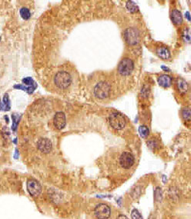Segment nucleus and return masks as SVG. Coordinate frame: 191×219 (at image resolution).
I'll use <instances>...</instances> for the list:
<instances>
[{
    "instance_id": "obj_16",
    "label": "nucleus",
    "mask_w": 191,
    "mask_h": 219,
    "mask_svg": "<svg viewBox=\"0 0 191 219\" xmlns=\"http://www.w3.org/2000/svg\"><path fill=\"white\" fill-rule=\"evenodd\" d=\"M20 16H22V18H23V19L27 20V19H29V18H30V16H31V13H30V11H29V9L23 7V8H22V9H20Z\"/></svg>"
},
{
    "instance_id": "obj_8",
    "label": "nucleus",
    "mask_w": 191,
    "mask_h": 219,
    "mask_svg": "<svg viewBox=\"0 0 191 219\" xmlns=\"http://www.w3.org/2000/svg\"><path fill=\"white\" fill-rule=\"evenodd\" d=\"M27 190L33 197H37L41 194L42 186L36 180L29 179L27 182Z\"/></svg>"
},
{
    "instance_id": "obj_7",
    "label": "nucleus",
    "mask_w": 191,
    "mask_h": 219,
    "mask_svg": "<svg viewBox=\"0 0 191 219\" xmlns=\"http://www.w3.org/2000/svg\"><path fill=\"white\" fill-rule=\"evenodd\" d=\"M94 214L97 219H107L110 217L111 211L108 205L105 204H99L95 208Z\"/></svg>"
},
{
    "instance_id": "obj_10",
    "label": "nucleus",
    "mask_w": 191,
    "mask_h": 219,
    "mask_svg": "<svg viewBox=\"0 0 191 219\" xmlns=\"http://www.w3.org/2000/svg\"><path fill=\"white\" fill-rule=\"evenodd\" d=\"M37 147L42 152L49 153L52 150L53 145L48 139H41L37 142Z\"/></svg>"
},
{
    "instance_id": "obj_12",
    "label": "nucleus",
    "mask_w": 191,
    "mask_h": 219,
    "mask_svg": "<svg viewBox=\"0 0 191 219\" xmlns=\"http://www.w3.org/2000/svg\"><path fill=\"white\" fill-rule=\"evenodd\" d=\"M157 81H158L159 85L164 88L170 87L172 84V79L170 76L167 75H161L158 77Z\"/></svg>"
},
{
    "instance_id": "obj_21",
    "label": "nucleus",
    "mask_w": 191,
    "mask_h": 219,
    "mask_svg": "<svg viewBox=\"0 0 191 219\" xmlns=\"http://www.w3.org/2000/svg\"><path fill=\"white\" fill-rule=\"evenodd\" d=\"M117 219H129L126 216L123 215V214H120V215L118 216V217H117Z\"/></svg>"
},
{
    "instance_id": "obj_2",
    "label": "nucleus",
    "mask_w": 191,
    "mask_h": 219,
    "mask_svg": "<svg viewBox=\"0 0 191 219\" xmlns=\"http://www.w3.org/2000/svg\"><path fill=\"white\" fill-rule=\"evenodd\" d=\"M111 86L107 82H100L93 89V94L100 99H105L110 95Z\"/></svg>"
},
{
    "instance_id": "obj_14",
    "label": "nucleus",
    "mask_w": 191,
    "mask_h": 219,
    "mask_svg": "<svg viewBox=\"0 0 191 219\" xmlns=\"http://www.w3.org/2000/svg\"><path fill=\"white\" fill-rule=\"evenodd\" d=\"M168 195L172 202H177L180 199V195L179 189L177 188H175V187H172V188H170Z\"/></svg>"
},
{
    "instance_id": "obj_20",
    "label": "nucleus",
    "mask_w": 191,
    "mask_h": 219,
    "mask_svg": "<svg viewBox=\"0 0 191 219\" xmlns=\"http://www.w3.org/2000/svg\"><path fill=\"white\" fill-rule=\"evenodd\" d=\"M131 217L133 219H143L141 214L139 213V211L136 209L133 210L132 213H131Z\"/></svg>"
},
{
    "instance_id": "obj_15",
    "label": "nucleus",
    "mask_w": 191,
    "mask_h": 219,
    "mask_svg": "<svg viewBox=\"0 0 191 219\" xmlns=\"http://www.w3.org/2000/svg\"><path fill=\"white\" fill-rule=\"evenodd\" d=\"M177 87L180 91L182 92H186L188 89V86L186 82L183 79H180L177 82Z\"/></svg>"
},
{
    "instance_id": "obj_5",
    "label": "nucleus",
    "mask_w": 191,
    "mask_h": 219,
    "mask_svg": "<svg viewBox=\"0 0 191 219\" xmlns=\"http://www.w3.org/2000/svg\"><path fill=\"white\" fill-rule=\"evenodd\" d=\"M124 38L129 45H136L139 42V35L134 28H129L124 33Z\"/></svg>"
},
{
    "instance_id": "obj_22",
    "label": "nucleus",
    "mask_w": 191,
    "mask_h": 219,
    "mask_svg": "<svg viewBox=\"0 0 191 219\" xmlns=\"http://www.w3.org/2000/svg\"><path fill=\"white\" fill-rule=\"evenodd\" d=\"M0 40H1V38H0Z\"/></svg>"
},
{
    "instance_id": "obj_18",
    "label": "nucleus",
    "mask_w": 191,
    "mask_h": 219,
    "mask_svg": "<svg viewBox=\"0 0 191 219\" xmlns=\"http://www.w3.org/2000/svg\"><path fill=\"white\" fill-rule=\"evenodd\" d=\"M139 132L142 137L145 138L149 135V132H150V131H149V129L147 127L145 126V125H142V126L139 127Z\"/></svg>"
},
{
    "instance_id": "obj_13",
    "label": "nucleus",
    "mask_w": 191,
    "mask_h": 219,
    "mask_svg": "<svg viewBox=\"0 0 191 219\" xmlns=\"http://www.w3.org/2000/svg\"><path fill=\"white\" fill-rule=\"evenodd\" d=\"M171 19L175 25L180 26L183 23V16L178 9H173L171 12Z\"/></svg>"
},
{
    "instance_id": "obj_9",
    "label": "nucleus",
    "mask_w": 191,
    "mask_h": 219,
    "mask_svg": "<svg viewBox=\"0 0 191 219\" xmlns=\"http://www.w3.org/2000/svg\"><path fill=\"white\" fill-rule=\"evenodd\" d=\"M53 124L54 126L59 129L61 130L65 126L66 124V120H65V115L62 111H58L56 113L55 116L53 118Z\"/></svg>"
},
{
    "instance_id": "obj_17",
    "label": "nucleus",
    "mask_w": 191,
    "mask_h": 219,
    "mask_svg": "<svg viewBox=\"0 0 191 219\" xmlns=\"http://www.w3.org/2000/svg\"><path fill=\"white\" fill-rule=\"evenodd\" d=\"M181 115H182L183 118L185 121H189L190 118V110L189 108H185L183 109L182 112H181Z\"/></svg>"
},
{
    "instance_id": "obj_3",
    "label": "nucleus",
    "mask_w": 191,
    "mask_h": 219,
    "mask_svg": "<svg viewBox=\"0 0 191 219\" xmlns=\"http://www.w3.org/2000/svg\"><path fill=\"white\" fill-rule=\"evenodd\" d=\"M110 126L116 130H121L126 125V119L124 116L118 112H112L109 115Z\"/></svg>"
},
{
    "instance_id": "obj_19",
    "label": "nucleus",
    "mask_w": 191,
    "mask_h": 219,
    "mask_svg": "<svg viewBox=\"0 0 191 219\" xmlns=\"http://www.w3.org/2000/svg\"><path fill=\"white\" fill-rule=\"evenodd\" d=\"M126 8L130 11L131 12H135L138 10V8L136 4L133 2H128L126 4Z\"/></svg>"
},
{
    "instance_id": "obj_6",
    "label": "nucleus",
    "mask_w": 191,
    "mask_h": 219,
    "mask_svg": "<svg viewBox=\"0 0 191 219\" xmlns=\"http://www.w3.org/2000/svg\"><path fill=\"white\" fill-rule=\"evenodd\" d=\"M119 162L122 168H125V169H129L134 164V156L127 152H123L119 157Z\"/></svg>"
},
{
    "instance_id": "obj_1",
    "label": "nucleus",
    "mask_w": 191,
    "mask_h": 219,
    "mask_svg": "<svg viewBox=\"0 0 191 219\" xmlns=\"http://www.w3.org/2000/svg\"><path fill=\"white\" fill-rule=\"evenodd\" d=\"M75 74L74 71L67 68L58 69L51 78V86L57 92H68L74 88L77 81Z\"/></svg>"
},
{
    "instance_id": "obj_11",
    "label": "nucleus",
    "mask_w": 191,
    "mask_h": 219,
    "mask_svg": "<svg viewBox=\"0 0 191 219\" xmlns=\"http://www.w3.org/2000/svg\"><path fill=\"white\" fill-rule=\"evenodd\" d=\"M156 53L160 58L164 60H167L170 58V52L165 46H160L157 48Z\"/></svg>"
},
{
    "instance_id": "obj_4",
    "label": "nucleus",
    "mask_w": 191,
    "mask_h": 219,
    "mask_svg": "<svg viewBox=\"0 0 191 219\" xmlns=\"http://www.w3.org/2000/svg\"><path fill=\"white\" fill-rule=\"evenodd\" d=\"M134 69V63L130 58H125L121 60L118 67H117V72H119L123 76H127L133 72Z\"/></svg>"
}]
</instances>
